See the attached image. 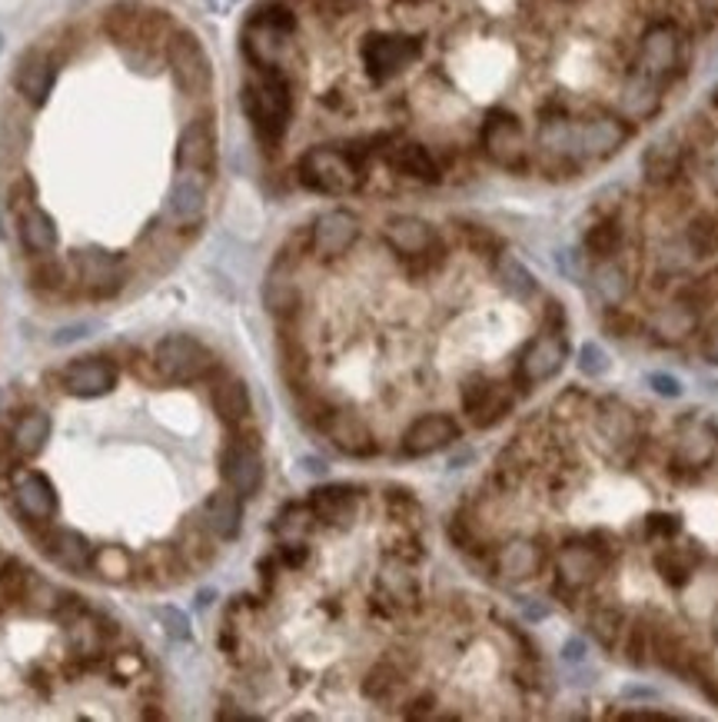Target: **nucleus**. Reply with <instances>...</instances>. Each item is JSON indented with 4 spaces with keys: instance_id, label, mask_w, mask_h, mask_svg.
Here are the masks:
<instances>
[{
    "instance_id": "nucleus-1",
    "label": "nucleus",
    "mask_w": 718,
    "mask_h": 722,
    "mask_svg": "<svg viewBox=\"0 0 718 722\" xmlns=\"http://www.w3.org/2000/svg\"><path fill=\"white\" fill-rule=\"evenodd\" d=\"M216 177V71L171 4L93 0L17 54L0 224L43 309H110L160 283L200 240Z\"/></svg>"
},
{
    "instance_id": "nucleus-2",
    "label": "nucleus",
    "mask_w": 718,
    "mask_h": 722,
    "mask_svg": "<svg viewBox=\"0 0 718 722\" xmlns=\"http://www.w3.org/2000/svg\"><path fill=\"white\" fill-rule=\"evenodd\" d=\"M260 486L250 387L190 330L114 337L0 387V512L84 590L187 586Z\"/></svg>"
},
{
    "instance_id": "nucleus-3",
    "label": "nucleus",
    "mask_w": 718,
    "mask_h": 722,
    "mask_svg": "<svg viewBox=\"0 0 718 722\" xmlns=\"http://www.w3.org/2000/svg\"><path fill=\"white\" fill-rule=\"evenodd\" d=\"M167 702L127 619L0 533V719H163Z\"/></svg>"
},
{
    "instance_id": "nucleus-4",
    "label": "nucleus",
    "mask_w": 718,
    "mask_h": 722,
    "mask_svg": "<svg viewBox=\"0 0 718 722\" xmlns=\"http://www.w3.org/2000/svg\"><path fill=\"white\" fill-rule=\"evenodd\" d=\"M685 64V40L682 30L672 24H655L645 37H642V74L652 77L655 84L669 80L682 71Z\"/></svg>"
},
{
    "instance_id": "nucleus-5",
    "label": "nucleus",
    "mask_w": 718,
    "mask_h": 722,
    "mask_svg": "<svg viewBox=\"0 0 718 722\" xmlns=\"http://www.w3.org/2000/svg\"><path fill=\"white\" fill-rule=\"evenodd\" d=\"M563 359H566V340L559 333H542L536 337L522 356H519V383L526 387H536V383H545L552 380L559 370H563Z\"/></svg>"
},
{
    "instance_id": "nucleus-6",
    "label": "nucleus",
    "mask_w": 718,
    "mask_h": 722,
    "mask_svg": "<svg viewBox=\"0 0 718 722\" xmlns=\"http://www.w3.org/2000/svg\"><path fill=\"white\" fill-rule=\"evenodd\" d=\"M682 157L685 150L676 140H658L645 150L642 157V170H645V183L648 187H672L682 174Z\"/></svg>"
},
{
    "instance_id": "nucleus-7",
    "label": "nucleus",
    "mask_w": 718,
    "mask_h": 722,
    "mask_svg": "<svg viewBox=\"0 0 718 722\" xmlns=\"http://www.w3.org/2000/svg\"><path fill=\"white\" fill-rule=\"evenodd\" d=\"M652 653L658 656L662 666L672 669V673H682V676H689L695 666V653L676 626H658L652 633Z\"/></svg>"
},
{
    "instance_id": "nucleus-8",
    "label": "nucleus",
    "mask_w": 718,
    "mask_h": 722,
    "mask_svg": "<svg viewBox=\"0 0 718 722\" xmlns=\"http://www.w3.org/2000/svg\"><path fill=\"white\" fill-rule=\"evenodd\" d=\"M492 566L503 580H529L539 570V549L532 543H509L492 556Z\"/></svg>"
},
{
    "instance_id": "nucleus-9",
    "label": "nucleus",
    "mask_w": 718,
    "mask_h": 722,
    "mask_svg": "<svg viewBox=\"0 0 718 722\" xmlns=\"http://www.w3.org/2000/svg\"><path fill=\"white\" fill-rule=\"evenodd\" d=\"M495 280H500V287L513 296V300H532L536 296V277L516 261L513 253H503L500 250V256H495Z\"/></svg>"
},
{
    "instance_id": "nucleus-10",
    "label": "nucleus",
    "mask_w": 718,
    "mask_h": 722,
    "mask_svg": "<svg viewBox=\"0 0 718 722\" xmlns=\"http://www.w3.org/2000/svg\"><path fill=\"white\" fill-rule=\"evenodd\" d=\"M599 566H602V562H599L595 549H589V546H569V549L563 553V559H559V573H563V580L582 586V583H592V580H595Z\"/></svg>"
},
{
    "instance_id": "nucleus-11",
    "label": "nucleus",
    "mask_w": 718,
    "mask_h": 722,
    "mask_svg": "<svg viewBox=\"0 0 718 722\" xmlns=\"http://www.w3.org/2000/svg\"><path fill=\"white\" fill-rule=\"evenodd\" d=\"M685 240H689V250H692L695 256H715V253H718V211L698 214V217L689 224Z\"/></svg>"
},
{
    "instance_id": "nucleus-12",
    "label": "nucleus",
    "mask_w": 718,
    "mask_h": 722,
    "mask_svg": "<svg viewBox=\"0 0 718 722\" xmlns=\"http://www.w3.org/2000/svg\"><path fill=\"white\" fill-rule=\"evenodd\" d=\"M676 300H679L685 309H705V306H711V303L718 300V267H711L708 274L689 280V283L676 293Z\"/></svg>"
},
{
    "instance_id": "nucleus-13",
    "label": "nucleus",
    "mask_w": 718,
    "mask_h": 722,
    "mask_svg": "<svg viewBox=\"0 0 718 722\" xmlns=\"http://www.w3.org/2000/svg\"><path fill=\"white\" fill-rule=\"evenodd\" d=\"M619 243H622V233H619L616 220H599L585 233V253L592 256V261H609V256L619 250Z\"/></svg>"
},
{
    "instance_id": "nucleus-14",
    "label": "nucleus",
    "mask_w": 718,
    "mask_h": 722,
    "mask_svg": "<svg viewBox=\"0 0 718 722\" xmlns=\"http://www.w3.org/2000/svg\"><path fill=\"white\" fill-rule=\"evenodd\" d=\"M622 609H613V606H605V609H595L592 612V619H589V630H592V636L602 643V646H616V639H619V633H622Z\"/></svg>"
},
{
    "instance_id": "nucleus-15",
    "label": "nucleus",
    "mask_w": 718,
    "mask_h": 722,
    "mask_svg": "<svg viewBox=\"0 0 718 722\" xmlns=\"http://www.w3.org/2000/svg\"><path fill=\"white\" fill-rule=\"evenodd\" d=\"M602 327H605V333L609 337H619V340H629V337H635L639 333V317H632L629 309H619V306H613L609 314L602 317Z\"/></svg>"
},
{
    "instance_id": "nucleus-16",
    "label": "nucleus",
    "mask_w": 718,
    "mask_h": 722,
    "mask_svg": "<svg viewBox=\"0 0 718 722\" xmlns=\"http://www.w3.org/2000/svg\"><path fill=\"white\" fill-rule=\"evenodd\" d=\"M595 287H599V293L609 300V303H619V300L626 296V290H629L626 277H622L619 270H613V267H602V270H599Z\"/></svg>"
},
{
    "instance_id": "nucleus-17",
    "label": "nucleus",
    "mask_w": 718,
    "mask_h": 722,
    "mask_svg": "<svg viewBox=\"0 0 718 722\" xmlns=\"http://www.w3.org/2000/svg\"><path fill=\"white\" fill-rule=\"evenodd\" d=\"M579 370H582L585 377H602L605 370H609V359H605L602 346L585 343V346L579 350Z\"/></svg>"
},
{
    "instance_id": "nucleus-18",
    "label": "nucleus",
    "mask_w": 718,
    "mask_h": 722,
    "mask_svg": "<svg viewBox=\"0 0 718 722\" xmlns=\"http://www.w3.org/2000/svg\"><path fill=\"white\" fill-rule=\"evenodd\" d=\"M658 570H662V577H666L672 586H682L685 580H689V566H682V559H679V553H662L658 559Z\"/></svg>"
},
{
    "instance_id": "nucleus-19",
    "label": "nucleus",
    "mask_w": 718,
    "mask_h": 722,
    "mask_svg": "<svg viewBox=\"0 0 718 722\" xmlns=\"http://www.w3.org/2000/svg\"><path fill=\"white\" fill-rule=\"evenodd\" d=\"M645 623H635L629 630V643H626V653H629V662L632 666H642L645 662V649H652V639H645Z\"/></svg>"
},
{
    "instance_id": "nucleus-20",
    "label": "nucleus",
    "mask_w": 718,
    "mask_h": 722,
    "mask_svg": "<svg viewBox=\"0 0 718 722\" xmlns=\"http://www.w3.org/2000/svg\"><path fill=\"white\" fill-rule=\"evenodd\" d=\"M648 383H652V390L662 393V396H679V393H682V383H679L676 377H666V373H652Z\"/></svg>"
},
{
    "instance_id": "nucleus-21",
    "label": "nucleus",
    "mask_w": 718,
    "mask_h": 722,
    "mask_svg": "<svg viewBox=\"0 0 718 722\" xmlns=\"http://www.w3.org/2000/svg\"><path fill=\"white\" fill-rule=\"evenodd\" d=\"M711 111H715V114H718V90H715V93H711Z\"/></svg>"
}]
</instances>
